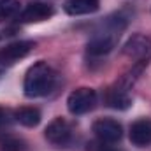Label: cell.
Masks as SVG:
<instances>
[{"instance_id": "cell-3", "label": "cell", "mask_w": 151, "mask_h": 151, "mask_svg": "<svg viewBox=\"0 0 151 151\" xmlns=\"http://www.w3.org/2000/svg\"><path fill=\"white\" fill-rule=\"evenodd\" d=\"M99 102V97H97V91L93 88H77L74 90L69 97H67V109L69 113L79 116V114H86L90 111L95 109Z\"/></svg>"}, {"instance_id": "cell-5", "label": "cell", "mask_w": 151, "mask_h": 151, "mask_svg": "<svg viewBox=\"0 0 151 151\" xmlns=\"http://www.w3.org/2000/svg\"><path fill=\"white\" fill-rule=\"evenodd\" d=\"M132 83H128L125 77H121L119 81H116V84L111 86L107 91H106V104L113 109H119V111H125L130 107L132 104V99L128 95V90H130Z\"/></svg>"}, {"instance_id": "cell-2", "label": "cell", "mask_w": 151, "mask_h": 151, "mask_svg": "<svg viewBox=\"0 0 151 151\" xmlns=\"http://www.w3.org/2000/svg\"><path fill=\"white\" fill-rule=\"evenodd\" d=\"M58 84V74L56 70L47 65L46 62H37L34 63L27 74H25V81H23V90L25 95L30 99H37V97H44L49 95Z\"/></svg>"}, {"instance_id": "cell-1", "label": "cell", "mask_w": 151, "mask_h": 151, "mask_svg": "<svg viewBox=\"0 0 151 151\" xmlns=\"http://www.w3.org/2000/svg\"><path fill=\"white\" fill-rule=\"evenodd\" d=\"M127 27V19L121 16V14H116L106 19V23L102 25L100 30H97L91 39L88 40L86 44V51L91 55V56H102V55H107L111 53L116 44H118V39L121 35V30Z\"/></svg>"}, {"instance_id": "cell-16", "label": "cell", "mask_w": 151, "mask_h": 151, "mask_svg": "<svg viewBox=\"0 0 151 151\" xmlns=\"http://www.w3.org/2000/svg\"><path fill=\"white\" fill-rule=\"evenodd\" d=\"M97 151H114V150H111V146H107V144L100 142V146H99V150H97Z\"/></svg>"}, {"instance_id": "cell-8", "label": "cell", "mask_w": 151, "mask_h": 151, "mask_svg": "<svg viewBox=\"0 0 151 151\" xmlns=\"http://www.w3.org/2000/svg\"><path fill=\"white\" fill-rule=\"evenodd\" d=\"M55 14V9L49 4H42V2H32L28 4L23 12L19 14V21L21 23H40L49 19Z\"/></svg>"}, {"instance_id": "cell-13", "label": "cell", "mask_w": 151, "mask_h": 151, "mask_svg": "<svg viewBox=\"0 0 151 151\" xmlns=\"http://www.w3.org/2000/svg\"><path fill=\"white\" fill-rule=\"evenodd\" d=\"M27 142L12 134H0V151H25Z\"/></svg>"}, {"instance_id": "cell-10", "label": "cell", "mask_w": 151, "mask_h": 151, "mask_svg": "<svg viewBox=\"0 0 151 151\" xmlns=\"http://www.w3.org/2000/svg\"><path fill=\"white\" fill-rule=\"evenodd\" d=\"M130 142L137 148H146L151 144V119L141 118L132 123L130 132H128Z\"/></svg>"}, {"instance_id": "cell-11", "label": "cell", "mask_w": 151, "mask_h": 151, "mask_svg": "<svg viewBox=\"0 0 151 151\" xmlns=\"http://www.w3.org/2000/svg\"><path fill=\"white\" fill-rule=\"evenodd\" d=\"M99 7H100V0H67L63 11L70 16H83L99 11Z\"/></svg>"}, {"instance_id": "cell-9", "label": "cell", "mask_w": 151, "mask_h": 151, "mask_svg": "<svg viewBox=\"0 0 151 151\" xmlns=\"http://www.w3.org/2000/svg\"><path fill=\"white\" fill-rule=\"evenodd\" d=\"M34 42L32 40H18V42H12L9 46H5L2 51H0V63L4 65H11L21 58H25L32 49H34Z\"/></svg>"}, {"instance_id": "cell-4", "label": "cell", "mask_w": 151, "mask_h": 151, "mask_svg": "<svg viewBox=\"0 0 151 151\" xmlns=\"http://www.w3.org/2000/svg\"><path fill=\"white\" fill-rule=\"evenodd\" d=\"M91 130H93L95 137H97L100 142H104V144H114V142H118V141L121 139V135H123L121 125H119L116 119H113V118H100V119H97V121L93 123Z\"/></svg>"}, {"instance_id": "cell-12", "label": "cell", "mask_w": 151, "mask_h": 151, "mask_svg": "<svg viewBox=\"0 0 151 151\" xmlns=\"http://www.w3.org/2000/svg\"><path fill=\"white\" fill-rule=\"evenodd\" d=\"M14 118H16V121L21 123L23 127L32 128V127H37L39 123H40V111H39L37 107H30V106L19 107V109H16Z\"/></svg>"}, {"instance_id": "cell-14", "label": "cell", "mask_w": 151, "mask_h": 151, "mask_svg": "<svg viewBox=\"0 0 151 151\" xmlns=\"http://www.w3.org/2000/svg\"><path fill=\"white\" fill-rule=\"evenodd\" d=\"M21 0H0V23L19 14Z\"/></svg>"}, {"instance_id": "cell-6", "label": "cell", "mask_w": 151, "mask_h": 151, "mask_svg": "<svg viewBox=\"0 0 151 151\" xmlns=\"http://www.w3.org/2000/svg\"><path fill=\"white\" fill-rule=\"evenodd\" d=\"M123 55L135 62H148L151 58V39L141 34H135L123 46Z\"/></svg>"}, {"instance_id": "cell-7", "label": "cell", "mask_w": 151, "mask_h": 151, "mask_svg": "<svg viewBox=\"0 0 151 151\" xmlns=\"http://www.w3.org/2000/svg\"><path fill=\"white\" fill-rule=\"evenodd\" d=\"M46 139L55 146H67L72 139V127L63 118H55L44 130Z\"/></svg>"}, {"instance_id": "cell-15", "label": "cell", "mask_w": 151, "mask_h": 151, "mask_svg": "<svg viewBox=\"0 0 151 151\" xmlns=\"http://www.w3.org/2000/svg\"><path fill=\"white\" fill-rule=\"evenodd\" d=\"M5 121H7V111L0 107V127H2V125H4Z\"/></svg>"}]
</instances>
